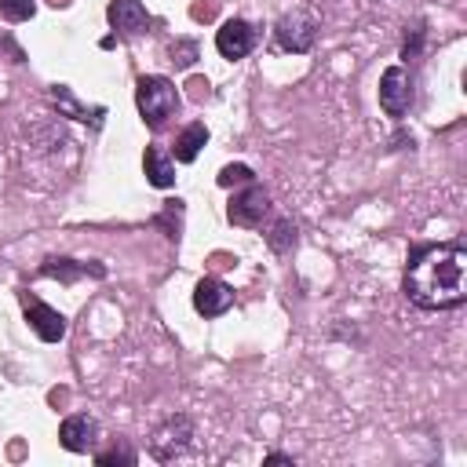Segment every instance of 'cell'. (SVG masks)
I'll return each mask as SVG.
<instances>
[{
	"label": "cell",
	"instance_id": "obj_1",
	"mask_svg": "<svg viewBox=\"0 0 467 467\" xmlns=\"http://www.w3.org/2000/svg\"><path fill=\"white\" fill-rule=\"evenodd\" d=\"M405 296L420 310H452L467 299V248L460 241L423 244L405 270Z\"/></svg>",
	"mask_w": 467,
	"mask_h": 467
},
{
	"label": "cell",
	"instance_id": "obj_2",
	"mask_svg": "<svg viewBox=\"0 0 467 467\" xmlns=\"http://www.w3.org/2000/svg\"><path fill=\"white\" fill-rule=\"evenodd\" d=\"M135 106L150 128H164L168 117H175V109H179V91L168 77L150 73V77H139V84H135Z\"/></svg>",
	"mask_w": 467,
	"mask_h": 467
},
{
	"label": "cell",
	"instance_id": "obj_3",
	"mask_svg": "<svg viewBox=\"0 0 467 467\" xmlns=\"http://www.w3.org/2000/svg\"><path fill=\"white\" fill-rule=\"evenodd\" d=\"M190 445H193V420H190V416H168V420L153 431V438H150V452H153V460H161V463L182 456Z\"/></svg>",
	"mask_w": 467,
	"mask_h": 467
},
{
	"label": "cell",
	"instance_id": "obj_4",
	"mask_svg": "<svg viewBox=\"0 0 467 467\" xmlns=\"http://www.w3.org/2000/svg\"><path fill=\"white\" fill-rule=\"evenodd\" d=\"M274 36H277L281 51L303 55V51H310L314 40H317V18H314L310 11H288V15H281Z\"/></svg>",
	"mask_w": 467,
	"mask_h": 467
},
{
	"label": "cell",
	"instance_id": "obj_5",
	"mask_svg": "<svg viewBox=\"0 0 467 467\" xmlns=\"http://www.w3.org/2000/svg\"><path fill=\"white\" fill-rule=\"evenodd\" d=\"M379 106L387 117H405L412 106V73L405 66H387L379 77Z\"/></svg>",
	"mask_w": 467,
	"mask_h": 467
},
{
	"label": "cell",
	"instance_id": "obj_6",
	"mask_svg": "<svg viewBox=\"0 0 467 467\" xmlns=\"http://www.w3.org/2000/svg\"><path fill=\"white\" fill-rule=\"evenodd\" d=\"M266 212H270V193H266L263 186H255V182H248L241 193H234V201H230V208H226L230 223H234V226H248V230L263 226Z\"/></svg>",
	"mask_w": 467,
	"mask_h": 467
},
{
	"label": "cell",
	"instance_id": "obj_7",
	"mask_svg": "<svg viewBox=\"0 0 467 467\" xmlns=\"http://www.w3.org/2000/svg\"><path fill=\"white\" fill-rule=\"evenodd\" d=\"M22 310H26L29 328H33L44 343H58V339L66 336V317H62L55 306H47L44 299H36V296L22 292Z\"/></svg>",
	"mask_w": 467,
	"mask_h": 467
},
{
	"label": "cell",
	"instance_id": "obj_8",
	"mask_svg": "<svg viewBox=\"0 0 467 467\" xmlns=\"http://www.w3.org/2000/svg\"><path fill=\"white\" fill-rule=\"evenodd\" d=\"M215 47H219L223 58L237 62V58H244V55L255 47V29H252L244 18H230V22H223L219 33H215Z\"/></svg>",
	"mask_w": 467,
	"mask_h": 467
},
{
	"label": "cell",
	"instance_id": "obj_9",
	"mask_svg": "<svg viewBox=\"0 0 467 467\" xmlns=\"http://www.w3.org/2000/svg\"><path fill=\"white\" fill-rule=\"evenodd\" d=\"M193 306L204 317H219V314H226L234 306V288L226 281H219V277H201L197 288H193Z\"/></svg>",
	"mask_w": 467,
	"mask_h": 467
},
{
	"label": "cell",
	"instance_id": "obj_10",
	"mask_svg": "<svg viewBox=\"0 0 467 467\" xmlns=\"http://www.w3.org/2000/svg\"><path fill=\"white\" fill-rule=\"evenodd\" d=\"M58 441L69 452H95L99 445V420L91 416H66L58 427Z\"/></svg>",
	"mask_w": 467,
	"mask_h": 467
},
{
	"label": "cell",
	"instance_id": "obj_11",
	"mask_svg": "<svg viewBox=\"0 0 467 467\" xmlns=\"http://www.w3.org/2000/svg\"><path fill=\"white\" fill-rule=\"evenodd\" d=\"M106 18L117 33H142L150 26V11L139 0H109Z\"/></svg>",
	"mask_w": 467,
	"mask_h": 467
},
{
	"label": "cell",
	"instance_id": "obj_12",
	"mask_svg": "<svg viewBox=\"0 0 467 467\" xmlns=\"http://www.w3.org/2000/svg\"><path fill=\"white\" fill-rule=\"evenodd\" d=\"M142 171H146V182H150V186H157V190L175 186V161H171L161 146H146Z\"/></svg>",
	"mask_w": 467,
	"mask_h": 467
},
{
	"label": "cell",
	"instance_id": "obj_13",
	"mask_svg": "<svg viewBox=\"0 0 467 467\" xmlns=\"http://www.w3.org/2000/svg\"><path fill=\"white\" fill-rule=\"evenodd\" d=\"M204 142H208V128H204V124H186V128L179 131V139H175V161H179V164L197 161V153H201Z\"/></svg>",
	"mask_w": 467,
	"mask_h": 467
},
{
	"label": "cell",
	"instance_id": "obj_14",
	"mask_svg": "<svg viewBox=\"0 0 467 467\" xmlns=\"http://www.w3.org/2000/svg\"><path fill=\"white\" fill-rule=\"evenodd\" d=\"M215 182L226 186V190H230V186H248V182H255V171H252L248 164H226Z\"/></svg>",
	"mask_w": 467,
	"mask_h": 467
},
{
	"label": "cell",
	"instance_id": "obj_15",
	"mask_svg": "<svg viewBox=\"0 0 467 467\" xmlns=\"http://www.w3.org/2000/svg\"><path fill=\"white\" fill-rule=\"evenodd\" d=\"M0 15L7 22H26V18L36 15V4L33 0H0Z\"/></svg>",
	"mask_w": 467,
	"mask_h": 467
},
{
	"label": "cell",
	"instance_id": "obj_16",
	"mask_svg": "<svg viewBox=\"0 0 467 467\" xmlns=\"http://www.w3.org/2000/svg\"><path fill=\"white\" fill-rule=\"evenodd\" d=\"M266 241H270V248H274V252H285V248H292V244H296V226H292L288 219H281V223L266 234Z\"/></svg>",
	"mask_w": 467,
	"mask_h": 467
},
{
	"label": "cell",
	"instance_id": "obj_17",
	"mask_svg": "<svg viewBox=\"0 0 467 467\" xmlns=\"http://www.w3.org/2000/svg\"><path fill=\"white\" fill-rule=\"evenodd\" d=\"M171 62H175L179 69H190V66L197 62V44H193V40H175V44H171Z\"/></svg>",
	"mask_w": 467,
	"mask_h": 467
},
{
	"label": "cell",
	"instance_id": "obj_18",
	"mask_svg": "<svg viewBox=\"0 0 467 467\" xmlns=\"http://www.w3.org/2000/svg\"><path fill=\"white\" fill-rule=\"evenodd\" d=\"M95 463H102V467H109V463H135V452L128 445H113L106 452H95Z\"/></svg>",
	"mask_w": 467,
	"mask_h": 467
},
{
	"label": "cell",
	"instance_id": "obj_19",
	"mask_svg": "<svg viewBox=\"0 0 467 467\" xmlns=\"http://www.w3.org/2000/svg\"><path fill=\"white\" fill-rule=\"evenodd\" d=\"M423 36H427V29L423 26H412V36H405V44H401V58H416L420 47H423Z\"/></svg>",
	"mask_w": 467,
	"mask_h": 467
},
{
	"label": "cell",
	"instance_id": "obj_20",
	"mask_svg": "<svg viewBox=\"0 0 467 467\" xmlns=\"http://www.w3.org/2000/svg\"><path fill=\"white\" fill-rule=\"evenodd\" d=\"M190 88H193V99H204L208 95V80H201V77H193Z\"/></svg>",
	"mask_w": 467,
	"mask_h": 467
},
{
	"label": "cell",
	"instance_id": "obj_21",
	"mask_svg": "<svg viewBox=\"0 0 467 467\" xmlns=\"http://www.w3.org/2000/svg\"><path fill=\"white\" fill-rule=\"evenodd\" d=\"M266 463H292V456H281V452H270Z\"/></svg>",
	"mask_w": 467,
	"mask_h": 467
}]
</instances>
